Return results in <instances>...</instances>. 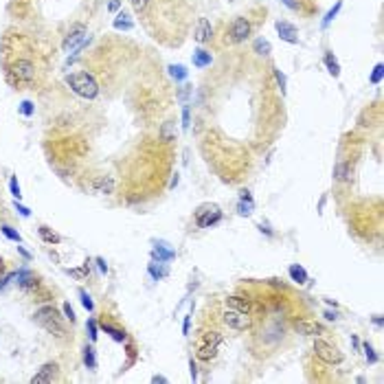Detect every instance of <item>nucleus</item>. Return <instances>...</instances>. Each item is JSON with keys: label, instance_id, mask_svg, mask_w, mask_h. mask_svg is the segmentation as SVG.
Here are the masks:
<instances>
[{"label": "nucleus", "instance_id": "1", "mask_svg": "<svg viewBox=\"0 0 384 384\" xmlns=\"http://www.w3.org/2000/svg\"><path fill=\"white\" fill-rule=\"evenodd\" d=\"M35 323L40 325V327H44L49 331V334H53L57 338H64L66 336V327L62 323V316L60 312L53 307V305H42L38 312H35Z\"/></svg>", "mask_w": 384, "mask_h": 384}, {"label": "nucleus", "instance_id": "2", "mask_svg": "<svg viewBox=\"0 0 384 384\" xmlns=\"http://www.w3.org/2000/svg\"><path fill=\"white\" fill-rule=\"evenodd\" d=\"M66 84L73 88V92L84 99H94L99 94V84L90 73H73L66 77Z\"/></svg>", "mask_w": 384, "mask_h": 384}, {"label": "nucleus", "instance_id": "3", "mask_svg": "<svg viewBox=\"0 0 384 384\" xmlns=\"http://www.w3.org/2000/svg\"><path fill=\"white\" fill-rule=\"evenodd\" d=\"M35 75H38V68L31 60H16L9 64V79L13 84H33Z\"/></svg>", "mask_w": 384, "mask_h": 384}, {"label": "nucleus", "instance_id": "4", "mask_svg": "<svg viewBox=\"0 0 384 384\" xmlns=\"http://www.w3.org/2000/svg\"><path fill=\"white\" fill-rule=\"evenodd\" d=\"M220 345H222V334L220 331H206L204 338L200 341V345H198V358L200 360H211L218 356V349Z\"/></svg>", "mask_w": 384, "mask_h": 384}, {"label": "nucleus", "instance_id": "5", "mask_svg": "<svg viewBox=\"0 0 384 384\" xmlns=\"http://www.w3.org/2000/svg\"><path fill=\"white\" fill-rule=\"evenodd\" d=\"M220 220H222V211H220V206L218 204H202V206H198V211H196V222L200 228H211V226H215Z\"/></svg>", "mask_w": 384, "mask_h": 384}, {"label": "nucleus", "instance_id": "6", "mask_svg": "<svg viewBox=\"0 0 384 384\" xmlns=\"http://www.w3.org/2000/svg\"><path fill=\"white\" fill-rule=\"evenodd\" d=\"M222 321H224V325H228V327H233V329H237V331L248 329L250 323H253L250 314L237 312V309H231V307H226L224 312H222Z\"/></svg>", "mask_w": 384, "mask_h": 384}, {"label": "nucleus", "instance_id": "7", "mask_svg": "<svg viewBox=\"0 0 384 384\" xmlns=\"http://www.w3.org/2000/svg\"><path fill=\"white\" fill-rule=\"evenodd\" d=\"M314 353L327 365H341L343 363V353L338 351L334 345H329L325 341H316L314 343Z\"/></svg>", "mask_w": 384, "mask_h": 384}, {"label": "nucleus", "instance_id": "8", "mask_svg": "<svg viewBox=\"0 0 384 384\" xmlns=\"http://www.w3.org/2000/svg\"><path fill=\"white\" fill-rule=\"evenodd\" d=\"M57 378H60V365H57V363H46L31 378V382L33 384H51V382H55Z\"/></svg>", "mask_w": 384, "mask_h": 384}, {"label": "nucleus", "instance_id": "9", "mask_svg": "<svg viewBox=\"0 0 384 384\" xmlns=\"http://www.w3.org/2000/svg\"><path fill=\"white\" fill-rule=\"evenodd\" d=\"M228 35H231V42L233 44L244 42L250 35V22L246 18H237L231 25V29H228Z\"/></svg>", "mask_w": 384, "mask_h": 384}, {"label": "nucleus", "instance_id": "10", "mask_svg": "<svg viewBox=\"0 0 384 384\" xmlns=\"http://www.w3.org/2000/svg\"><path fill=\"white\" fill-rule=\"evenodd\" d=\"M294 329L303 336H321L325 334V327L316 321H309V319H301V321H294Z\"/></svg>", "mask_w": 384, "mask_h": 384}, {"label": "nucleus", "instance_id": "11", "mask_svg": "<svg viewBox=\"0 0 384 384\" xmlns=\"http://www.w3.org/2000/svg\"><path fill=\"white\" fill-rule=\"evenodd\" d=\"M275 27H277V33L281 40L290 42V44H299V33H297V27L294 25H290V22H285V20H279Z\"/></svg>", "mask_w": 384, "mask_h": 384}, {"label": "nucleus", "instance_id": "12", "mask_svg": "<svg viewBox=\"0 0 384 384\" xmlns=\"http://www.w3.org/2000/svg\"><path fill=\"white\" fill-rule=\"evenodd\" d=\"M84 40H86V27H84V25H75V27H73L70 31H68V35L64 38L62 46H64V51H68L70 46H77V44L84 42Z\"/></svg>", "mask_w": 384, "mask_h": 384}, {"label": "nucleus", "instance_id": "13", "mask_svg": "<svg viewBox=\"0 0 384 384\" xmlns=\"http://www.w3.org/2000/svg\"><path fill=\"white\" fill-rule=\"evenodd\" d=\"M114 178L112 176H99V178H94L92 182V189L97 191V194H103V196H110V194H114Z\"/></svg>", "mask_w": 384, "mask_h": 384}, {"label": "nucleus", "instance_id": "14", "mask_svg": "<svg viewBox=\"0 0 384 384\" xmlns=\"http://www.w3.org/2000/svg\"><path fill=\"white\" fill-rule=\"evenodd\" d=\"M211 35H213V27H211V22L206 20V18H200V22H198V27H196V42L198 44H204V42H209L211 40Z\"/></svg>", "mask_w": 384, "mask_h": 384}, {"label": "nucleus", "instance_id": "15", "mask_svg": "<svg viewBox=\"0 0 384 384\" xmlns=\"http://www.w3.org/2000/svg\"><path fill=\"white\" fill-rule=\"evenodd\" d=\"M224 305L231 307V309H237V312H244V314H250V309H253L250 301L242 299V297H226L224 299Z\"/></svg>", "mask_w": 384, "mask_h": 384}, {"label": "nucleus", "instance_id": "16", "mask_svg": "<svg viewBox=\"0 0 384 384\" xmlns=\"http://www.w3.org/2000/svg\"><path fill=\"white\" fill-rule=\"evenodd\" d=\"M176 134H178L176 121H167V123H162V125H160L158 136H160V141H162V143H172V141H176Z\"/></svg>", "mask_w": 384, "mask_h": 384}, {"label": "nucleus", "instance_id": "17", "mask_svg": "<svg viewBox=\"0 0 384 384\" xmlns=\"http://www.w3.org/2000/svg\"><path fill=\"white\" fill-rule=\"evenodd\" d=\"M213 62V55L206 53L204 49H198L194 53V66H198V68H204V66H211Z\"/></svg>", "mask_w": 384, "mask_h": 384}, {"label": "nucleus", "instance_id": "18", "mask_svg": "<svg viewBox=\"0 0 384 384\" xmlns=\"http://www.w3.org/2000/svg\"><path fill=\"white\" fill-rule=\"evenodd\" d=\"M165 246H167V244H158V246L154 248V259H158V263L169 261V259H174V257H176L174 250H169V248H165Z\"/></svg>", "mask_w": 384, "mask_h": 384}, {"label": "nucleus", "instance_id": "19", "mask_svg": "<svg viewBox=\"0 0 384 384\" xmlns=\"http://www.w3.org/2000/svg\"><path fill=\"white\" fill-rule=\"evenodd\" d=\"M287 272H290V277H292V281H294V283H299V285H301V283H305V281H307V272H305L303 266L292 263Z\"/></svg>", "mask_w": 384, "mask_h": 384}, {"label": "nucleus", "instance_id": "20", "mask_svg": "<svg viewBox=\"0 0 384 384\" xmlns=\"http://www.w3.org/2000/svg\"><path fill=\"white\" fill-rule=\"evenodd\" d=\"M38 231H40V237H42L44 242H46V244H60V242H62L60 235H57L55 231H51L49 226H40Z\"/></svg>", "mask_w": 384, "mask_h": 384}, {"label": "nucleus", "instance_id": "21", "mask_svg": "<svg viewBox=\"0 0 384 384\" xmlns=\"http://www.w3.org/2000/svg\"><path fill=\"white\" fill-rule=\"evenodd\" d=\"M101 329L106 331V334L112 336L116 343H123V341H125V331H123V329H119V327H112V325H110V323H101Z\"/></svg>", "mask_w": 384, "mask_h": 384}, {"label": "nucleus", "instance_id": "22", "mask_svg": "<svg viewBox=\"0 0 384 384\" xmlns=\"http://www.w3.org/2000/svg\"><path fill=\"white\" fill-rule=\"evenodd\" d=\"M84 365L88 369H97V358H94V349L90 345L84 347Z\"/></svg>", "mask_w": 384, "mask_h": 384}, {"label": "nucleus", "instance_id": "23", "mask_svg": "<svg viewBox=\"0 0 384 384\" xmlns=\"http://www.w3.org/2000/svg\"><path fill=\"white\" fill-rule=\"evenodd\" d=\"M334 178H336L338 182H343V180L349 178V169H347L345 162H336V167H334Z\"/></svg>", "mask_w": 384, "mask_h": 384}, {"label": "nucleus", "instance_id": "24", "mask_svg": "<svg viewBox=\"0 0 384 384\" xmlns=\"http://www.w3.org/2000/svg\"><path fill=\"white\" fill-rule=\"evenodd\" d=\"M114 29H125V31H128V29H132V20H130V16L125 11H121L119 16H116V20H114Z\"/></svg>", "mask_w": 384, "mask_h": 384}, {"label": "nucleus", "instance_id": "25", "mask_svg": "<svg viewBox=\"0 0 384 384\" xmlns=\"http://www.w3.org/2000/svg\"><path fill=\"white\" fill-rule=\"evenodd\" d=\"M167 272H169L167 266H156V261L150 263V275L156 279V281H158V279H162V277H167Z\"/></svg>", "mask_w": 384, "mask_h": 384}, {"label": "nucleus", "instance_id": "26", "mask_svg": "<svg viewBox=\"0 0 384 384\" xmlns=\"http://www.w3.org/2000/svg\"><path fill=\"white\" fill-rule=\"evenodd\" d=\"M253 49H255V53H257V55H268L270 51H272V46H270V42H268V40H257V42L253 44Z\"/></svg>", "mask_w": 384, "mask_h": 384}, {"label": "nucleus", "instance_id": "27", "mask_svg": "<svg viewBox=\"0 0 384 384\" xmlns=\"http://www.w3.org/2000/svg\"><path fill=\"white\" fill-rule=\"evenodd\" d=\"M325 64H327V68H329V73H331L334 77L341 75V66H338V62L334 60V55H331V53L325 55Z\"/></svg>", "mask_w": 384, "mask_h": 384}, {"label": "nucleus", "instance_id": "28", "mask_svg": "<svg viewBox=\"0 0 384 384\" xmlns=\"http://www.w3.org/2000/svg\"><path fill=\"white\" fill-rule=\"evenodd\" d=\"M0 231H3V235H5V237L7 239H11V242H22V237H20V233L18 231H13V228L11 226H7V224H3V226H0Z\"/></svg>", "mask_w": 384, "mask_h": 384}, {"label": "nucleus", "instance_id": "29", "mask_svg": "<svg viewBox=\"0 0 384 384\" xmlns=\"http://www.w3.org/2000/svg\"><path fill=\"white\" fill-rule=\"evenodd\" d=\"M253 209H255V202L253 200H242L237 204V213H239V215H250Z\"/></svg>", "mask_w": 384, "mask_h": 384}, {"label": "nucleus", "instance_id": "30", "mask_svg": "<svg viewBox=\"0 0 384 384\" xmlns=\"http://www.w3.org/2000/svg\"><path fill=\"white\" fill-rule=\"evenodd\" d=\"M79 297H81V303H84V307L88 309V312H92V309H94V303H92L90 294H88L86 290H79Z\"/></svg>", "mask_w": 384, "mask_h": 384}, {"label": "nucleus", "instance_id": "31", "mask_svg": "<svg viewBox=\"0 0 384 384\" xmlns=\"http://www.w3.org/2000/svg\"><path fill=\"white\" fill-rule=\"evenodd\" d=\"M169 73H172V77L178 79V81L187 77V70H184V66H169Z\"/></svg>", "mask_w": 384, "mask_h": 384}, {"label": "nucleus", "instance_id": "32", "mask_svg": "<svg viewBox=\"0 0 384 384\" xmlns=\"http://www.w3.org/2000/svg\"><path fill=\"white\" fill-rule=\"evenodd\" d=\"M9 189H11V196L16 198V200H20L22 194H20V184H18V178H16V176H13V178L9 180Z\"/></svg>", "mask_w": 384, "mask_h": 384}, {"label": "nucleus", "instance_id": "33", "mask_svg": "<svg viewBox=\"0 0 384 384\" xmlns=\"http://www.w3.org/2000/svg\"><path fill=\"white\" fill-rule=\"evenodd\" d=\"M363 349H365V353H367V360H369V363H378V356H375V351H373V347L371 345H369V343H365L363 345Z\"/></svg>", "mask_w": 384, "mask_h": 384}, {"label": "nucleus", "instance_id": "34", "mask_svg": "<svg viewBox=\"0 0 384 384\" xmlns=\"http://www.w3.org/2000/svg\"><path fill=\"white\" fill-rule=\"evenodd\" d=\"M341 7H343V3H336V7H334V9H331V11L327 13V16H325V20H323V27H327V25H329V22H331V20H334V18H336V13H338V11H341Z\"/></svg>", "mask_w": 384, "mask_h": 384}, {"label": "nucleus", "instance_id": "35", "mask_svg": "<svg viewBox=\"0 0 384 384\" xmlns=\"http://www.w3.org/2000/svg\"><path fill=\"white\" fill-rule=\"evenodd\" d=\"M86 327H88V334H90V341H97V336H99L97 331H99V329H97V323H94V319L88 321Z\"/></svg>", "mask_w": 384, "mask_h": 384}, {"label": "nucleus", "instance_id": "36", "mask_svg": "<svg viewBox=\"0 0 384 384\" xmlns=\"http://www.w3.org/2000/svg\"><path fill=\"white\" fill-rule=\"evenodd\" d=\"M132 3V7H134V11L136 13H141V11H145L147 9V5H150V0H130Z\"/></svg>", "mask_w": 384, "mask_h": 384}, {"label": "nucleus", "instance_id": "37", "mask_svg": "<svg viewBox=\"0 0 384 384\" xmlns=\"http://www.w3.org/2000/svg\"><path fill=\"white\" fill-rule=\"evenodd\" d=\"M66 272H68V275H73L75 279H84L86 272H88V263L84 266V268H79V270H66Z\"/></svg>", "mask_w": 384, "mask_h": 384}, {"label": "nucleus", "instance_id": "38", "mask_svg": "<svg viewBox=\"0 0 384 384\" xmlns=\"http://www.w3.org/2000/svg\"><path fill=\"white\" fill-rule=\"evenodd\" d=\"M189 123H191V116H189V106L182 108V128L189 130Z\"/></svg>", "mask_w": 384, "mask_h": 384}, {"label": "nucleus", "instance_id": "39", "mask_svg": "<svg viewBox=\"0 0 384 384\" xmlns=\"http://www.w3.org/2000/svg\"><path fill=\"white\" fill-rule=\"evenodd\" d=\"M275 70V77H277V81H279V86H281V92H285V75L279 68H272Z\"/></svg>", "mask_w": 384, "mask_h": 384}, {"label": "nucleus", "instance_id": "40", "mask_svg": "<svg viewBox=\"0 0 384 384\" xmlns=\"http://www.w3.org/2000/svg\"><path fill=\"white\" fill-rule=\"evenodd\" d=\"M20 112L25 114V116H31L33 114V103L31 101H25V103H22V108H20Z\"/></svg>", "mask_w": 384, "mask_h": 384}, {"label": "nucleus", "instance_id": "41", "mask_svg": "<svg viewBox=\"0 0 384 384\" xmlns=\"http://www.w3.org/2000/svg\"><path fill=\"white\" fill-rule=\"evenodd\" d=\"M380 79H382V64L375 66V70H373V75H371V84H380Z\"/></svg>", "mask_w": 384, "mask_h": 384}, {"label": "nucleus", "instance_id": "42", "mask_svg": "<svg viewBox=\"0 0 384 384\" xmlns=\"http://www.w3.org/2000/svg\"><path fill=\"white\" fill-rule=\"evenodd\" d=\"M64 314H66V319H68L70 323H75V312H73L70 303H64Z\"/></svg>", "mask_w": 384, "mask_h": 384}, {"label": "nucleus", "instance_id": "43", "mask_svg": "<svg viewBox=\"0 0 384 384\" xmlns=\"http://www.w3.org/2000/svg\"><path fill=\"white\" fill-rule=\"evenodd\" d=\"M5 275H7V266H5L3 259H0V287L5 285Z\"/></svg>", "mask_w": 384, "mask_h": 384}, {"label": "nucleus", "instance_id": "44", "mask_svg": "<svg viewBox=\"0 0 384 384\" xmlns=\"http://www.w3.org/2000/svg\"><path fill=\"white\" fill-rule=\"evenodd\" d=\"M283 5H285V7H290L292 11H299V7H301V5H299V0H283Z\"/></svg>", "mask_w": 384, "mask_h": 384}, {"label": "nucleus", "instance_id": "45", "mask_svg": "<svg viewBox=\"0 0 384 384\" xmlns=\"http://www.w3.org/2000/svg\"><path fill=\"white\" fill-rule=\"evenodd\" d=\"M16 209L20 211V215H22V218H29V215H31V211H29V209H27V206H22V204H18V200H16Z\"/></svg>", "mask_w": 384, "mask_h": 384}, {"label": "nucleus", "instance_id": "46", "mask_svg": "<svg viewBox=\"0 0 384 384\" xmlns=\"http://www.w3.org/2000/svg\"><path fill=\"white\" fill-rule=\"evenodd\" d=\"M189 369H191V380H198V367H196V363H194V358H191V363H189Z\"/></svg>", "mask_w": 384, "mask_h": 384}, {"label": "nucleus", "instance_id": "47", "mask_svg": "<svg viewBox=\"0 0 384 384\" xmlns=\"http://www.w3.org/2000/svg\"><path fill=\"white\" fill-rule=\"evenodd\" d=\"M189 325H191V316H184V325H182V331H184V336L189 334Z\"/></svg>", "mask_w": 384, "mask_h": 384}, {"label": "nucleus", "instance_id": "48", "mask_svg": "<svg viewBox=\"0 0 384 384\" xmlns=\"http://www.w3.org/2000/svg\"><path fill=\"white\" fill-rule=\"evenodd\" d=\"M119 5H121V3H119V0H110L108 9H110V11H116V9H119Z\"/></svg>", "mask_w": 384, "mask_h": 384}, {"label": "nucleus", "instance_id": "49", "mask_svg": "<svg viewBox=\"0 0 384 384\" xmlns=\"http://www.w3.org/2000/svg\"><path fill=\"white\" fill-rule=\"evenodd\" d=\"M152 382H154V384H158V382H160V384H165V382H167V378H165V375H154Z\"/></svg>", "mask_w": 384, "mask_h": 384}, {"label": "nucleus", "instance_id": "50", "mask_svg": "<svg viewBox=\"0 0 384 384\" xmlns=\"http://www.w3.org/2000/svg\"><path fill=\"white\" fill-rule=\"evenodd\" d=\"M178 180H180V176H178V174H174L172 182H169V189H176V184H178Z\"/></svg>", "mask_w": 384, "mask_h": 384}, {"label": "nucleus", "instance_id": "51", "mask_svg": "<svg viewBox=\"0 0 384 384\" xmlns=\"http://www.w3.org/2000/svg\"><path fill=\"white\" fill-rule=\"evenodd\" d=\"M242 194V200H253V196H250V191H246V189H242L239 191Z\"/></svg>", "mask_w": 384, "mask_h": 384}, {"label": "nucleus", "instance_id": "52", "mask_svg": "<svg viewBox=\"0 0 384 384\" xmlns=\"http://www.w3.org/2000/svg\"><path fill=\"white\" fill-rule=\"evenodd\" d=\"M97 263H99V270H101V272H108V266H106V261H103L101 257L97 259Z\"/></svg>", "mask_w": 384, "mask_h": 384}, {"label": "nucleus", "instance_id": "53", "mask_svg": "<svg viewBox=\"0 0 384 384\" xmlns=\"http://www.w3.org/2000/svg\"><path fill=\"white\" fill-rule=\"evenodd\" d=\"M325 319H327V321H336V312H325Z\"/></svg>", "mask_w": 384, "mask_h": 384}, {"label": "nucleus", "instance_id": "54", "mask_svg": "<svg viewBox=\"0 0 384 384\" xmlns=\"http://www.w3.org/2000/svg\"><path fill=\"white\" fill-rule=\"evenodd\" d=\"M382 316H373V325H378V327H382Z\"/></svg>", "mask_w": 384, "mask_h": 384}]
</instances>
